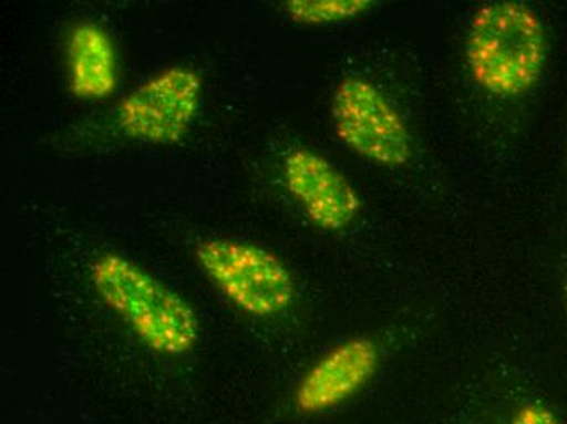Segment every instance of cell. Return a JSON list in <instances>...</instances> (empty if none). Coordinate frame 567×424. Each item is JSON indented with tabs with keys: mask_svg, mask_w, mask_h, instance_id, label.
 I'll list each match as a JSON object with an SVG mask.
<instances>
[{
	"mask_svg": "<svg viewBox=\"0 0 567 424\" xmlns=\"http://www.w3.org/2000/svg\"><path fill=\"white\" fill-rule=\"evenodd\" d=\"M93 288L137 338L162 356H185L199 340L192 303L130 258L103 254L90 268Z\"/></svg>",
	"mask_w": 567,
	"mask_h": 424,
	"instance_id": "cell-1",
	"label": "cell"
},
{
	"mask_svg": "<svg viewBox=\"0 0 567 424\" xmlns=\"http://www.w3.org/2000/svg\"><path fill=\"white\" fill-rule=\"evenodd\" d=\"M548 54V38L527 3L491 2L478 9L466 40L473 81L491 95L514 99L538 84Z\"/></svg>",
	"mask_w": 567,
	"mask_h": 424,
	"instance_id": "cell-2",
	"label": "cell"
},
{
	"mask_svg": "<svg viewBox=\"0 0 567 424\" xmlns=\"http://www.w3.org/2000/svg\"><path fill=\"white\" fill-rule=\"evenodd\" d=\"M196 260L210 285L247 316L272 319L290 309L296 281L278 255L234 239H204Z\"/></svg>",
	"mask_w": 567,
	"mask_h": 424,
	"instance_id": "cell-3",
	"label": "cell"
},
{
	"mask_svg": "<svg viewBox=\"0 0 567 424\" xmlns=\"http://www.w3.org/2000/svg\"><path fill=\"white\" fill-rule=\"evenodd\" d=\"M200 99L203 79L198 72L186 65H172L121 100L116 124L130 139L171 146L192 130Z\"/></svg>",
	"mask_w": 567,
	"mask_h": 424,
	"instance_id": "cell-4",
	"label": "cell"
},
{
	"mask_svg": "<svg viewBox=\"0 0 567 424\" xmlns=\"http://www.w3.org/2000/svg\"><path fill=\"white\" fill-rule=\"evenodd\" d=\"M341 143L382 167H401L413 155V141L395 106L372 82L346 77L331 102Z\"/></svg>",
	"mask_w": 567,
	"mask_h": 424,
	"instance_id": "cell-5",
	"label": "cell"
},
{
	"mask_svg": "<svg viewBox=\"0 0 567 424\" xmlns=\"http://www.w3.org/2000/svg\"><path fill=\"white\" fill-rule=\"evenodd\" d=\"M284 180L310 223L330 232L346 229L361 211V198L348 178L323 155L297 147L284 161Z\"/></svg>",
	"mask_w": 567,
	"mask_h": 424,
	"instance_id": "cell-6",
	"label": "cell"
},
{
	"mask_svg": "<svg viewBox=\"0 0 567 424\" xmlns=\"http://www.w3.org/2000/svg\"><path fill=\"white\" fill-rule=\"evenodd\" d=\"M380 351L370 338L342 341L303 374L293 405L303 415L330 412L358 395L379 371Z\"/></svg>",
	"mask_w": 567,
	"mask_h": 424,
	"instance_id": "cell-7",
	"label": "cell"
},
{
	"mask_svg": "<svg viewBox=\"0 0 567 424\" xmlns=\"http://www.w3.org/2000/svg\"><path fill=\"white\" fill-rule=\"evenodd\" d=\"M69 89L81 100H105L117 87V54L109 31L95 22H79L65 41Z\"/></svg>",
	"mask_w": 567,
	"mask_h": 424,
	"instance_id": "cell-8",
	"label": "cell"
},
{
	"mask_svg": "<svg viewBox=\"0 0 567 424\" xmlns=\"http://www.w3.org/2000/svg\"><path fill=\"white\" fill-rule=\"evenodd\" d=\"M375 6L370 0H289L287 15L302 25H328L362 15Z\"/></svg>",
	"mask_w": 567,
	"mask_h": 424,
	"instance_id": "cell-9",
	"label": "cell"
},
{
	"mask_svg": "<svg viewBox=\"0 0 567 424\" xmlns=\"http://www.w3.org/2000/svg\"><path fill=\"white\" fill-rule=\"evenodd\" d=\"M509 424H565L549 406L527 403L512 416Z\"/></svg>",
	"mask_w": 567,
	"mask_h": 424,
	"instance_id": "cell-10",
	"label": "cell"
}]
</instances>
